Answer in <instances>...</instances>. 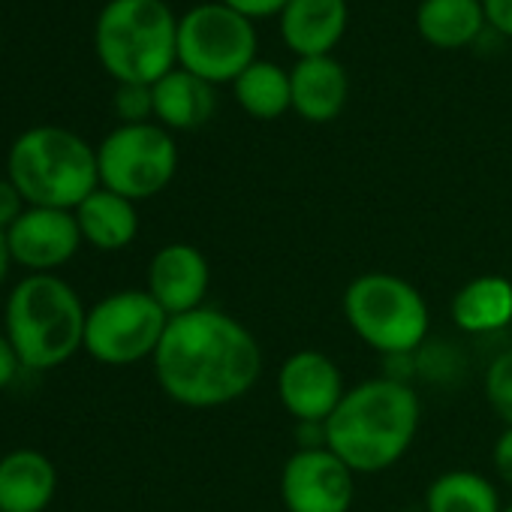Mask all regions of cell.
Masks as SVG:
<instances>
[{
  "label": "cell",
  "mask_w": 512,
  "mask_h": 512,
  "mask_svg": "<svg viewBox=\"0 0 512 512\" xmlns=\"http://www.w3.org/2000/svg\"><path fill=\"white\" fill-rule=\"evenodd\" d=\"M151 362L166 398L193 410L244 398L263 374V350L253 332L208 305L172 317Z\"/></svg>",
  "instance_id": "1"
},
{
  "label": "cell",
  "mask_w": 512,
  "mask_h": 512,
  "mask_svg": "<svg viewBox=\"0 0 512 512\" xmlns=\"http://www.w3.org/2000/svg\"><path fill=\"white\" fill-rule=\"evenodd\" d=\"M422 404L398 377H371L350 386L326 422V446L359 476L395 467L413 446Z\"/></svg>",
  "instance_id": "2"
},
{
  "label": "cell",
  "mask_w": 512,
  "mask_h": 512,
  "mask_svg": "<svg viewBox=\"0 0 512 512\" xmlns=\"http://www.w3.org/2000/svg\"><path fill=\"white\" fill-rule=\"evenodd\" d=\"M88 311L79 293L58 275H28L4 308V332L22 368L52 371L85 347Z\"/></svg>",
  "instance_id": "3"
},
{
  "label": "cell",
  "mask_w": 512,
  "mask_h": 512,
  "mask_svg": "<svg viewBox=\"0 0 512 512\" xmlns=\"http://www.w3.org/2000/svg\"><path fill=\"white\" fill-rule=\"evenodd\" d=\"M7 178L28 205L76 211L100 187L97 148L67 127H31L10 148Z\"/></svg>",
  "instance_id": "4"
},
{
  "label": "cell",
  "mask_w": 512,
  "mask_h": 512,
  "mask_svg": "<svg viewBox=\"0 0 512 512\" xmlns=\"http://www.w3.org/2000/svg\"><path fill=\"white\" fill-rule=\"evenodd\" d=\"M94 46L118 85H154L178 67V19L166 0H109L97 16Z\"/></svg>",
  "instance_id": "5"
},
{
  "label": "cell",
  "mask_w": 512,
  "mask_h": 512,
  "mask_svg": "<svg viewBox=\"0 0 512 512\" xmlns=\"http://www.w3.org/2000/svg\"><path fill=\"white\" fill-rule=\"evenodd\" d=\"M353 335L386 359L413 356L431 329V311L419 287L392 272L353 278L341 299Z\"/></svg>",
  "instance_id": "6"
},
{
  "label": "cell",
  "mask_w": 512,
  "mask_h": 512,
  "mask_svg": "<svg viewBox=\"0 0 512 512\" xmlns=\"http://www.w3.org/2000/svg\"><path fill=\"white\" fill-rule=\"evenodd\" d=\"M256 61V28L220 4H199L178 19V67L211 85L235 82Z\"/></svg>",
  "instance_id": "7"
},
{
  "label": "cell",
  "mask_w": 512,
  "mask_h": 512,
  "mask_svg": "<svg viewBox=\"0 0 512 512\" xmlns=\"http://www.w3.org/2000/svg\"><path fill=\"white\" fill-rule=\"evenodd\" d=\"M100 187L133 202L166 190L178 172V145L160 124H118L97 148Z\"/></svg>",
  "instance_id": "8"
},
{
  "label": "cell",
  "mask_w": 512,
  "mask_h": 512,
  "mask_svg": "<svg viewBox=\"0 0 512 512\" xmlns=\"http://www.w3.org/2000/svg\"><path fill=\"white\" fill-rule=\"evenodd\" d=\"M169 320L148 290H118L88 311L82 350L112 368L154 359Z\"/></svg>",
  "instance_id": "9"
},
{
  "label": "cell",
  "mask_w": 512,
  "mask_h": 512,
  "mask_svg": "<svg viewBox=\"0 0 512 512\" xmlns=\"http://www.w3.org/2000/svg\"><path fill=\"white\" fill-rule=\"evenodd\" d=\"M356 473L329 449H296L281 467V503L287 512H350Z\"/></svg>",
  "instance_id": "10"
},
{
  "label": "cell",
  "mask_w": 512,
  "mask_h": 512,
  "mask_svg": "<svg viewBox=\"0 0 512 512\" xmlns=\"http://www.w3.org/2000/svg\"><path fill=\"white\" fill-rule=\"evenodd\" d=\"M278 401L287 410V416L302 422L326 425L335 407L341 404L344 392L350 389L344 383V374L332 356L323 350H296L290 353L278 368Z\"/></svg>",
  "instance_id": "11"
},
{
  "label": "cell",
  "mask_w": 512,
  "mask_h": 512,
  "mask_svg": "<svg viewBox=\"0 0 512 512\" xmlns=\"http://www.w3.org/2000/svg\"><path fill=\"white\" fill-rule=\"evenodd\" d=\"M7 244L16 266L31 275H52L76 256L82 247V232L73 211L28 205L7 229Z\"/></svg>",
  "instance_id": "12"
},
{
  "label": "cell",
  "mask_w": 512,
  "mask_h": 512,
  "mask_svg": "<svg viewBox=\"0 0 512 512\" xmlns=\"http://www.w3.org/2000/svg\"><path fill=\"white\" fill-rule=\"evenodd\" d=\"M208 287H211V266L196 244L172 241L151 256L145 290L169 317H181L205 308Z\"/></svg>",
  "instance_id": "13"
},
{
  "label": "cell",
  "mask_w": 512,
  "mask_h": 512,
  "mask_svg": "<svg viewBox=\"0 0 512 512\" xmlns=\"http://www.w3.org/2000/svg\"><path fill=\"white\" fill-rule=\"evenodd\" d=\"M281 19L284 46L302 58H323L338 49L347 34V0H290Z\"/></svg>",
  "instance_id": "14"
},
{
  "label": "cell",
  "mask_w": 512,
  "mask_h": 512,
  "mask_svg": "<svg viewBox=\"0 0 512 512\" xmlns=\"http://www.w3.org/2000/svg\"><path fill=\"white\" fill-rule=\"evenodd\" d=\"M293 82V112L308 124H329L335 121L350 97L347 70L332 58H302L290 70Z\"/></svg>",
  "instance_id": "15"
},
{
  "label": "cell",
  "mask_w": 512,
  "mask_h": 512,
  "mask_svg": "<svg viewBox=\"0 0 512 512\" xmlns=\"http://www.w3.org/2000/svg\"><path fill=\"white\" fill-rule=\"evenodd\" d=\"M58 491V470L37 449H13L0 458V509L46 512Z\"/></svg>",
  "instance_id": "16"
},
{
  "label": "cell",
  "mask_w": 512,
  "mask_h": 512,
  "mask_svg": "<svg viewBox=\"0 0 512 512\" xmlns=\"http://www.w3.org/2000/svg\"><path fill=\"white\" fill-rule=\"evenodd\" d=\"M455 329L464 335H497L512 326V278L479 275L467 281L449 305Z\"/></svg>",
  "instance_id": "17"
},
{
  "label": "cell",
  "mask_w": 512,
  "mask_h": 512,
  "mask_svg": "<svg viewBox=\"0 0 512 512\" xmlns=\"http://www.w3.org/2000/svg\"><path fill=\"white\" fill-rule=\"evenodd\" d=\"M154 91V118L160 127L172 130H196L211 121L217 109L214 85L199 79L196 73L175 67L163 79L151 85Z\"/></svg>",
  "instance_id": "18"
},
{
  "label": "cell",
  "mask_w": 512,
  "mask_h": 512,
  "mask_svg": "<svg viewBox=\"0 0 512 512\" xmlns=\"http://www.w3.org/2000/svg\"><path fill=\"white\" fill-rule=\"evenodd\" d=\"M482 0H422L416 10V31L434 49H467L485 34Z\"/></svg>",
  "instance_id": "19"
},
{
  "label": "cell",
  "mask_w": 512,
  "mask_h": 512,
  "mask_svg": "<svg viewBox=\"0 0 512 512\" xmlns=\"http://www.w3.org/2000/svg\"><path fill=\"white\" fill-rule=\"evenodd\" d=\"M76 223L82 232V241H88L97 250H124L139 235V211L136 202L112 193L106 187H97L76 211Z\"/></svg>",
  "instance_id": "20"
},
{
  "label": "cell",
  "mask_w": 512,
  "mask_h": 512,
  "mask_svg": "<svg viewBox=\"0 0 512 512\" xmlns=\"http://www.w3.org/2000/svg\"><path fill=\"white\" fill-rule=\"evenodd\" d=\"M232 94L235 103L256 121H278L293 109L290 70L260 58L232 82Z\"/></svg>",
  "instance_id": "21"
},
{
  "label": "cell",
  "mask_w": 512,
  "mask_h": 512,
  "mask_svg": "<svg viewBox=\"0 0 512 512\" xmlns=\"http://www.w3.org/2000/svg\"><path fill=\"white\" fill-rule=\"evenodd\" d=\"M422 512H503L497 485L476 470H446L431 479Z\"/></svg>",
  "instance_id": "22"
},
{
  "label": "cell",
  "mask_w": 512,
  "mask_h": 512,
  "mask_svg": "<svg viewBox=\"0 0 512 512\" xmlns=\"http://www.w3.org/2000/svg\"><path fill=\"white\" fill-rule=\"evenodd\" d=\"M485 401L503 425H512V347L497 353L485 368Z\"/></svg>",
  "instance_id": "23"
},
{
  "label": "cell",
  "mask_w": 512,
  "mask_h": 512,
  "mask_svg": "<svg viewBox=\"0 0 512 512\" xmlns=\"http://www.w3.org/2000/svg\"><path fill=\"white\" fill-rule=\"evenodd\" d=\"M115 112L121 118V124H148L154 118V91L151 85H139V82H121L115 88Z\"/></svg>",
  "instance_id": "24"
},
{
  "label": "cell",
  "mask_w": 512,
  "mask_h": 512,
  "mask_svg": "<svg viewBox=\"0 0 512 512\" xmlns=\"http://www.w3.org/2000/svg\"><path fill=\"white\" fill-rule=\"evenodd\" d=\"M25 208H28V202L19 193V187L10 178H0V232H7L22 217Z\"/></svg>",
  "instance_id": "25"
},
{
  "label": "cell",
  "mask_w": 512,
  "mask_h": 512,
  "mask_svg": "<svg viewBox=\"0 0 512 512\" xmlns=\"http://www.w3.org/2000/svg\"><path fill=\"white\" fill-rule=\"evenodd\" d=\"M220 4L232 7L235 13L247 16L250 22L256 19H272V16H281L287 10L290 0H220Z\"/></svg>",
  "instance_id": "26"
},
{
  "label": "cell",
  "mask_w": 512,
  "mask_h": 512,
  "mask_svg": "<svg viewBox=\"0 0 512 512\" xmlns=\"http://www.w3.org/2000/svg\"><path fill=\"white\" fill-rule=\"evenodd\" d=\"M491 464H494V473L503 485L512 488V425H503L500 437L494 440V449H491Z\"/></svg>",
  "instance_id": "27"
},
{
  "label": "cell",
  "mask_w": 512,
  "mask_h": 512,
  "mask_svg": "<svg viewBox=\"0 0 512 512\" xmlns=\"http://www.w3.org/2000/svg\"><path fill=\"white\" fill-rule=\"evenodd\" d=\"M482 7H485L488 28L512 40V0H482Z\"/></svg>",
  "instance_id": "28"
},
{
  "label": "cell",
  "mask_w": 512,
  "mask_h": 512,
  "mask_svg": "<svg viewBox=\"0 0 512 512\" xmlns=\"http://www.w3.org/2000/svg\"><path fill=\"white\" fill-rule=\"evenodd\" d=\"M22 371V362H19V353L13 350L7 332H0V389H7L16 374Z\"/></svg>",
  "instance_id": "29"
},
{
  "label": "cell",
  "mask_w": 512,
  "mask_h": 512,
  "mask_svg": "<svg viewBox=\"0 0 512 512\" xmlns=\"http://www.w3.org/2000/svg\"><path fill=\"white\" fill-rule=\"evenodd\" d=\"M13 266V256H10V244H7V232H0V284L7 281Z\"/></svg>",
  "instance_id": "30"
},
{
  "label": "cell",
  "mask_w": 512,
  "mask_h": 512,
  "mask_svg": "<svg viewBox=\"0 0 512 512\" xmlns=\"http://www.w3.org/2000/svg\"><path fill=\"white\" fill-rule=\"evenodd\" d=\"M503 512H512V500H509V503L503 506Z\"/></svg>",
  "instance_id": "31"
},
{
  "label": "cell",
  "mask_w": 512,
  "mask_h": 512,
  "mask_svg": "<svg viewBox=\"0 0 512 512\" xmlns=\"http://www.w3.org/2000/svg\"><path fill=\"white\" fill-rule=\"evenodd\" d=\"M0 512H4V509H0Z\"/></svg>",
  "instance_id": "32"
}]
</instances>
